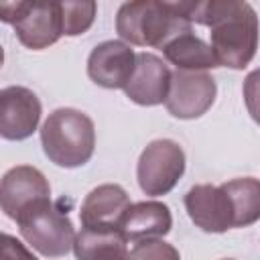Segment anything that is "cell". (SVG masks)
<instances>
[{"instance_id": "1", "label": "cell", "mask_w": 260, "mask_h": 260, "mask_svg": "<svg viewBox=\"0 0 260 260\" xmlns=\"http://www.w3.org/2000/svg\"><path fill=\"white\" fill-rule=\"evenodd\" d=\"M189 22L209 26L217 67L246 69L258 49V16L250 2L203 0L183 2Z\"/></svg>"}, {"instance_id": "2", "label": "cell", "mask_w": 260, "mask_h": 260, "mask_svg": "<svg viewBox=\"0 0 260 260\" xmlns=\"http://www.w3.org/2000/svg\"><path fill=\"white\" fill-rule=\"evenodd\" d=\"M185 209L207 234L248 228L260 217V183L256 177H240L221 185H195L185 195Z\"/></svg>"}, {"instance_id": "3", "label": "cell", "mask_w": 260, "mask_h": 260, "mask_svg": "<svg viewBox=\"0 0 260 260\" xmlns=\"http://www.w3.org/2000/svg\"><path fill=\"white\" fill-rule=\"evenodd\" d=\"M185 30H193V24L185 14L183 2H124L116 14V32L126 45L160 49Z\"/></svg>"}, {"instance_id": "4", "label": "cell", "mask_w": 260, "mask_h": 260, "mask_svg": "<svg viewBox=\"0 0 260 260\" xmlns=\"http://www.w3.org/2000/svg\"><path fill=\"white\" fill-rule=\"evenodd\" d=\"M41 146L45 156L57 167H83L95 150L93 120L81 110L57 108L43 122Z\"/></svg>"}, {"instance_id": "5", "label": "cell", "mask_w": 260, "mask_h": 260, "mask_svg": "<svg viewBox=\"0 0 260 260\" xmlns=\"http://www.w3.org/2000/svg\"><path fill=\"white\" fill-rule=\"evenodd\" d=\"M16 223L22 240L47 258H61L73 248L75 228L67 211L59 209L51 197L26 209Z\"/></svg>"}, {"instance_id": "6", "label": "cell", "mask_w": 260, "mask_h": 260, "mask_svg": "<svg viewBox=\"0 0 260 260\" xmlns=\"http://www.w3.org/2000/svg\"><path fill=\"white\" fill-rule=\"evenodd\" d=\"M185 173V150L171 138H156L144 146L136 162L138 187L144 195L160 197L175 189Z\"/></svg>"}, {"instance_id": "7", "label": "cell", "mask_w": 260, "mask_h": 260, "mask_svg": "<svg viewBox=\"0 0 260 260\" xmlns=\"http://www.w3.org/2000/svg\"><path fill=\"white\" fill-rule=\"evenodd\" d=\"M217 85L207 71H173L165 106L179 120L201 118L215 102Z\"/></svg>"}, {"instance_id": "8", "label": "cell", "mask_w": 260, "mask_h": 260, "mask_svg": "<svg viewBox=\"0 0 260 260\" xmlns=\"http://www.w3.org/2000/svg\"><path fill=\"white\" fill-rule=\"evenodd\" d=\"M51 197V185L47 177L30 165H18L8 169L0 179V209L6 217L18 219L35 203Z\"/></svg>"}, {"instance_id": "9", "label": "cell", "mask_w": 260, "mask_h": 260, "mask_svg": "<svg viewBox=\"0 0 260 260\" xmlns=\"http://www.w3.org/2000/svg\"><path fill=\"white\" fill-rule=\"evenodd\" d=\"M43 114L41 100L24 85H8L0 89V138L26 140L39 126Z\"/></svg>"}, {"instance_id": "10", "label": "cell", "mask_w": 260, "mask_h": 260, "mask_svg": "<svg viewBox=\"0 0 260 260\" xmlns=\"http://www.w3.org/2000/svg\"><path fill=\"white\" fill-rule=\"evenodd\" d=\"M136 53L124 41H104L87 57L89 79L106 89H124L134 71Z\"/></svg>"}, {"instance_id": "11", "label": "cell", "mask_w": 260, "mask_h": 260, "mask_svg": "<svg viewBox=\"0 0 260 260\" xmlns=\"http://www.w3.org/2000/svg\"><path fill=\"white\" fill-rule=\"evenodd\" d=\"M169 65L154 53H136L134 71L124 85V93L130 102L138 106H158L165 104L169 83H171Z\"/></svg>"}, {"instance_id": "12", "label": "cell", "mask_w": 260, "mask_h": 260, "mask_svg": "<svg viewBox=\"0 0 260 260\" xmlns=\"http://www.w3.org/2000/svg\"><path fill=\"white\" fill-rule=\"evenodd\" d=\"M18 41L32 51H43L63 37L59 2H26L20 18L12 24Z\"/></svg>"}, {"instance_id": "13", "label": "cell", "mask_w": 260, "mask_h": 260, "mask_svg": "<svg viewBox=\"0 0 260 260\" xmlns=\"http://www.w3.org/2000/svg\"><path fill=\"white\" fill-rule=\"evenodd\" d=\"M128 207H130V197L124 187L116 183L98 185L85 195L79 207L81 228H118L120 230L122 217Z\"/></svg>"}, {"instance_id": "14", "label": "cell", "mask_w": 260, "mask_h": 260, "mask_svg": "<svg viewBox=\"0 0 260 260\" xmlns=\"http://www.w3.org/2000/svg\"><path fill=\"white\" fill-rule=\"evenodd\" d=\"M173 228V215L169 205L160 201H138L126 209L120 232L126 242H140L148 238H162Z\"/></svg>"}, {"instance_id": "15", "label": "cell", "mask_w": 260, "mask_h": 260, "mask_svg": "<svg viewBox=\"0 0 260 260\" xmlns=\"http://www.w3.org/2000/svg\"><path fill=\"white\" fill-rule=\"evenodd\" d=\"M126 238L118 228H81L73 240L77 260H126Z\"/></svg>"}, {"instance_id": "16", "label": "cell", "mask_w": 260, "mask_h": 260, "mask_svg": "<svg viewBox=\"0 0 260 260\" xmlns=\"http://www.w3.org/2000/svg\"><path fill=\"white\" fill-rule=\"evenodd\" d=\"M165 59L179 71H207L217 67L211 47L193 30L179 32L160 47Z\"/></svg>"}, {"instance_id": "17", "label": "cell", "mask_w": 260, "mask_h": 260, "mask_svg": "<svg viewBox=\"0 0 260 260\" xmlns=\"http://www.w3.org/2000/svg\"><path fill=\"white\" fill-rule=\"evenodd\" d=\"M59 6H61V28L65 37H79L91 28L98 12V4L93 0L59 2Z\"/></svg>"}, {"instance_id": "18", "label": "cell", "mask_w": 260, "mask_h": 260, "mask_svg": "<svg viewBox=\"0 0 260 260\" xmlns=\"http://www.w3.org/2000/svg\"><path fill=\"white\" fill-rule=\"evenodd\" d=\"M126 260H181V254L173 244L160 238H148L134 242Z\"/></svg>"}, {"instance_id": "19", "label": "cell", "mask_w": 260, "mask_h": 260, "mask_svg": "<svg viewBox=\"0 0 260 260\" xmlns=\"http://www.w3.org/2000/svg\"><path fill=\"white\" fill-rule=\"evenodd\" d=\"M0 260H39L20 240L0 232Z\"/></svg>"}, {"instance_id": "20", "label": "cell", "mask_w": 260, "mask_h": 260, "mask_svg": "<svg viewBox=\"0 0 260 260\" xmlns=\"http://www.w3.org/2000/svg\"><path fill=\"white\" fill-rule=\"evenodd\" d=\"M26 2L24 0H16V2H0V20L2 22H8V24H14L22 10H24Z\"/></svg>"}, {"instance_id": "21", "label": "cell", "mask_w": 260, "mask_h": 260, "mask_svg": "<svg viewBox=\"0 0 260 260\" xmlns=\"http://www.w3.org/2000/svg\"><path fill=\"white\" fill-rule=\"evenodd\" d=\"M4 65V49H2V45H0V67Z\"/></svg>"}, {"instance_id": "22", "label": "cell", "mask_w": 260, "mask_h": 260, "mask_svg": "<svg viewBox=\"0 0 260 260\" xmlns=\"http://www.w3.org/2000/svg\"><path fill=\"white\" fill-rule=\"evenodd\" d=\"M221 260H234V258H221Z\"/></svg>"}]
</instances>
